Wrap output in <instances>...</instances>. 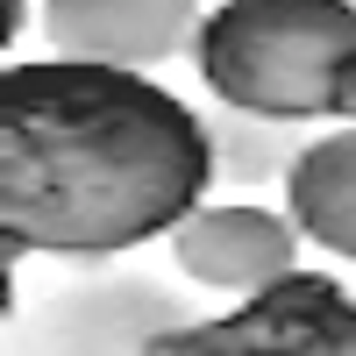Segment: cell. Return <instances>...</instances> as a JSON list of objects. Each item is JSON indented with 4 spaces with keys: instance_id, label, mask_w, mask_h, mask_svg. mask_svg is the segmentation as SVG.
Returning a JSON list of instances; mask_svg holds the SVG:
<instances>
[{
    "instance_id": "obj_1",
    "label": "cell",
    "mask_w": 356,
    "mask_h": 356,
    "mask_svg": "<svg viewBox=\"0 0 356 356\" xmlns=\"http://www.w3.org/2000/svg\"><path fill=\"white\" fill-rule=\"evenodd\" d=\"M214 186L207 114L150 72L36 57L0 79V235L29 257H122Z\"/></svg>"
},
{
    "instance_id": "obj_2",
    "label": "cell",
    "mask_w": 356,
    "mask_h": 356,
    "mask_svg": "<svg viewBox=\"0 0 356 356\" xmlns=\"http://www.w3.org/2000/svg\"><path fill=\"white\" fill-rule=\"evenodd\" d=\"M356 50V0H214L193 72L214 100L314 122L335 114V65Z\"/></svg>"
},
{
    "instance_id": "obj_3",
    "label": "cell",
    "mask_w": 356,
    "mask_h": 356,
    "mask_svg": "<svg viewBox=\"0 0 356 356\" xmlns=\"http://www.w3.org/2000/svg\"><path fill=\"white\" fill-rule=\"evenodd\" d=\"M200 300H193V278H157L143 264H114V257H79L72 278H57L36 314H29V335L22 349H57V356H122L143 349L157 356L164 335L193 328Z\"/></svg>"
},
{
    "instance_id": "obj_4",
    "label": "cell",
    "mask_w": 356,
    "mask_h": 356,
    "mask_svg": "<svg viewBox=\"0 0 356 356\" xmlns=\"http://www.w3.org/2000/svg\"><path fill=\"white\" fill-rule=\"evenodd\" d=\"M157 356H356V300L328 271H300L243 292L228 314L164 335Z\"/></svg>"
},
{
    "instance_id": "obj_5",
    "label": "cell",
    "mask_w": 356,
    "mask_h": 356,
    "mask_svg": "<svg viewBox=\"0 0 356 356\" xmlns=\"http://www.w3.org/2000/svg\"><path fill=\"white\" fill-rule=\"evenodd\" d=\"M164 243H171V264L193 285L235 292V300H243V292L271 285V278H285L292 264H300L307 228L292 221V207L271 214V207H250V200H214V207L200 200Z\"/></svg>"
},
{
    "instance_id": "obj_6",
    "label": "cell",
    "mask_w": 356,
    "mask_h": 356,
    "mask_svg": "<svg viewBox=\"0 0 356 356\" xmlns=\"http://www.w3.org/2000/svg\"><path fill=\"white\" fill-rule=\"evenodd\" d=\"M200 22V0H43V43L57 57H93L122 72H157L171 57H193Z\"/></svg>"
},
{
    "instance_id": "obj_7",
    "label": "cell",
    "mask_w": 356,
    "mask_h": 356,
    "mask_svg": "<svg viewBox=\"0 0 356 356\" xmlns=\"http://www.w3.org/2000/svg\"><path fill=\"white\" fill-rule=\"evenodd\" d=\"M285 207L307 228V243L356 264V122L314 136L285 171Z\"/></svg>"
},
{
    "instance_id": "obj_8",
    "label": "cell",
    "mask_w": 356,
    "mask_h": 356,
    "mask_svg": "<svg viewBox=\"0 0 356 356\" xmlns=\"http://www.w3.org/2000/svg\"><path fill=\"white\" fill-rule=\"evenodd\" d=\"M207 143H214V178H228V186H285L292 157L307 150L300 143V122H278V114H257V107H235V100H214V114H207Z\"/></svg>"
},
{
    "instance_id": "obj_9",
    "label": "cell",
    "mask_w": 356,
    "mask_h": 356,
    "mask_svg": "<svg viewBox=\"0 0 356 356\" xmlns=\"http://www.w3.org/2000/svg\"><path fill=\"white\" fill-rule=\"evenodd\" d=\"M335 114H342V122H356V50L335 65Z\"/></svg>"
},
{
    "instance_id": "obj_10",
    "label": "cell",
    "mask_w": 356,
    "mask_h": 356,
    "mask_svg": "<svg viewBox=\"0 0 356 356\" xmlns=\"http://www.w3.org/2000/svg\"><path fill=\"white\" fill-rule=\"evenodd\" d=\"M29 36V0H8V43Z\"/></svg>"
}]
</instances>
